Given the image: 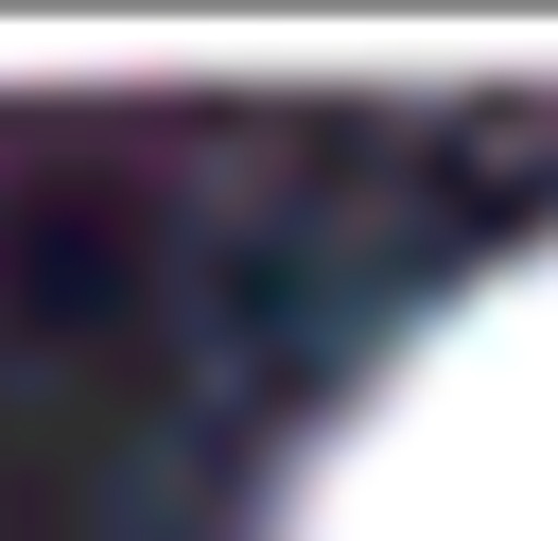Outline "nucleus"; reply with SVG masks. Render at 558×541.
<instances>
[{"instance_id": "1", "label": "nucleus", "mask_w": 558, "mask_h": 541, "mask_svg": "<svg viewBox=\"0 0 558 541\" xmlns=\"http://www.w3.org/2000/svg\"><path fill=\"white\" fill-rule=\"evenodd\" d=\"M262 541H558V227L453 279L331 401Z\"/></svg>"}]
</instances>
